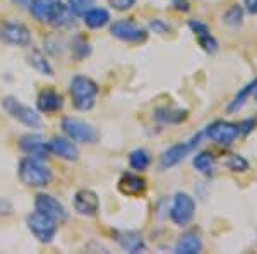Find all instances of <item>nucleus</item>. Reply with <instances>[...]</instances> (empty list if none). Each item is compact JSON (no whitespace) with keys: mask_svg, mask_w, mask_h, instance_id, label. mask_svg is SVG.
Returning a JSON list of instances; mask_svg holds the SVG:
<instances>
[{"mask_svg":"<svg viewBox=\"0 0 257 254\" xmlns=\"http://www.w3.org/2000/svg\"><path fill=\"white\" fill-rule=\"evenodd\" d=\"M255 100H257V91H255Z\"/></svg>","mask_w":257,"mask_h":254,"instance_id":"37","label":"nucleus"},{"mask_svg":"<svg viewBox=\"0 0 257 254\" xmlns=\"http://www.w3.org/2000/svg\"><path fill=\"white\" fill-rule=\"evenodd\" d=\"M189 26H190V30L194 31V35H196V36L204 35V33H209V28L206 26L204 23H201V21H190Z\"/></svg>","mask_w":257,"mask_h":254,"instance_id":"32","label":"nucleus"},{"mask_svg":"<svg viewBox=\"0 0 257 254\" xmlns=\"http://www.w3.org/2000/svg\"><path fill=\"white\" fill-rule=\"evenodd\" d=\"M62 0H33L30 4L31 14L38 21H48L55 7L59 6Z\"/></svg>","mask_w":257,"mask_h":254,"instance_id":"18","label":"nucleus"},{"mask_svg":"<svg viewBox=\"0 0 257 254\" xmlns=\"http://www.w3.org/2000/svg\"><path fill=\"white\" fill-rule=\"evenodd\" d=\"M118 244L122 245L123 251L128 252H139L144 249L143 237L136 234V232H123L122 235H118Z\"/></svg>","mask_w":257,"mask_h":254,"instance_id":"21","label":"nucleus"},{"mask_svg":"<svg viewBox=\"0 0 257 254\" xmlns=\"http://www.w3.org/2000/svg\"><path fill=\"white\" fill-rule=\"evenodd\" d=\"M243 4L250 14H257V0H243Z\"/></svg>","mask_w":257,"mask_h":254,"instance_id":"35","label":"nucleus"},{"mask_svg":"<svg viewBox=\"0 0 257 254\" xmlns=\"http://www.w3.org/2000/svg\"><path fill=\"white\" fill-rule=\"evenodd\" d=\"M28 62H30L31 67H35L38 72L45 74V76H53V69L50 67L48 60L45 59V55L40 50H33L30 55H28Z\"/></svg>","mask_w":257,"mask_h":254,"instance_id":"25","label":"nucleus"},{"mask_svg":"<svg viewBox=\"0 0 257 254\" xmlns=\"http://www.w3.org/2000/svg\"><path fill=\"white\" fill-rule=\"evenodd\" d=\"M149 28H151L155 33H160V35H165V33H168L170 31V26L168 24H165L163 21H160V19H155L151 24H149Z\"/></svg>","mask_w":257,"mask_h":254,"instance_id":"33","label":"nucleus"},{"mask_svg":"<svg viewBox=\"0 0 257 254\" xmlns=\"http://www.w3.org/2000/svg\"><path fill=\"white\" fill-rule=\"evenodd\" d=\"M96 4V0H69V9L74 16H84Z\"/></svg>","mask_w":257,"mask_h":254,"instance_id":"27","label":"nucleus"},{"mask_svg":"<svg viewBox=\"0 0 257 254\" xmlns=\"http://www.w3.org/2000/svg\"><path fill=\"white\" fill-rule=\"evenodd\" d=\"M74 210L79 215L93 216L99 210V199L94 191L91 189H81L74 196Z\"/></svg>","mask_w":257,"mask_h":254,"instance_id":"12","label":"nucleus"},{"mask_svg":"<svg viewBox=\"0 0 257 254\" xmlns=\"http://www.w3.org/2000/svg\"><path fill=\"white\" fill-rule=\"evenodd\" d=\"M197 41L202 48L206 50L208 53H214L218 50V41L211 36V33H204V35H199L197 36Z\"/></svg>","mask_w":257,"mask_h":254,"instance_id":"30","label":"nucleus"},{"mask_svg":"<svg viewBox=\"0 0 257 254\" xmlns=\"http://www.w3.org/2000/svg\"><path fill=\"white\" fill-rule=\"evenodd\" d=\"M185 117H187V112L184 110H172V108H160L156 112V119L163 120V122H168V124H177V122H182Z\"/></svg>","mask_w":257,"mask_h":254,"instance_id":"26","label":"nucleus"},{"mask_svg":"<svg viewBox=\"0 0 257 254\" xmlns=\"http://www.w3.org/2000/svg\"><path fill=\"white\" fill-rule=\"evenodd\" d=\"M192 165L197 172L204 174V176H209V174H213V170H214V156L208 151L199 153V155L194 156Z\"/></svg>","mask_w":257,"mask_h":254,"instance_id":"24","label":"nucleus"},{"mask_svg":"<svg viewBox=\"0 0 257 254\" xmlns=\"http://www.w3.org/2000/svg\"><path fill=\"white\" fill-rule=\"evenodd\" d=\"M226 168H230L231 172H245L248 168V161L240 155H230L225 161Z\"/></svg>","mask_w":257,"mask_h":254,"instance_id":"28","label":"nucleus"},{"mask_svg":"<svg viewBox=\"0 0 257 254\" xmlns=\"http://www.w3.org/2000/svg\"><path fill=\"white\" fill-rule=\"evenodd\" d=\"M36 211L50 216L52 220H55L57 223H62L67 220V211L62 206V203H59V199H55L50 194H38L35 201Z\"/></svg>","mask_w":257,"mask_h":254,"instance_id":"11","label":"nucleus"},{"mask_svg":"<svg viewBox=\"0 0 257 254\" xmlns=\"http://www.w3.org/2000/svg\"><path fill=\"white\" fill-rule=\"evenodd\" d=\"M196 213V201L187 193H177L170 208V218L175 225H187Z\"/></svg>","mask_w":257,"mask_h":254,"instance_id":"7","label":"nucleus"},{"mask_svg":"<svg viewBox=\"0 0 257 254\" xmlns=\"http://www.w3.org/2000/svg\"><path fill=\"white\" fill-rule=\"evenodd\" d=\"M12 2H14L16 6H19V7H28L31 4V0H12Z\"/></svg>","mask_w":257,"mask_h":254,"instance_id":"36","label":"nucleus"},{"mask_svg":"<svg viewBox=\"0 0 257 254\" xmlns=\"http://www.w3.org/2000/svg\"><path fill=\"white\" fill-rule=\"evenodd\" d=\"M255 88H257V77H254L250 82H248V84H245L242 90L238 91L237 97H235L233 100H231V103H230V105H228L226 110L230 112V114H235V112H238L240 108H242L243 105H245L247 98L250 97L252 93H254Z\"/></svg>","mask_w":257,"mask_h":254,"instance_id":"20","label":"nucleus"},{"mask_svg":"<svg viewBox=\"0 0 257 254\" xmlns=\"http://www.w3.org/2000/svg\"><path fill=\"white\" fill-rule=\"evenodd\" d=\"M0 40L16 47H28L31 43V35L24 24L7 21L0 24Z\"/></svg>","mask_w":257,"mask_h":254,"instance_id":"9","label":"nucleus"},{"mask_svg":"<svg viewBox=\"0 0 257 254\" xmlns=\"http://www.w3.org/2000/svg\"><path fill=\"white\" fill-rule=\"evenodd\" d=\"M172 2H173V6H175L178 11H184V12H187V11H189L187 0H172Z\"/></svg>","mask_w":257,"mask_h":254,"instance_id":"34","label":"nucleus"},{"mask_svg":"<svg viewBox=\"0 0 257 254\" xmlns=\"http://www.w3.org/2000/svg\"><path fill=\"white\" fill-rule=\"evenodd\" d=\"M240 134H242V132H240V124L226 122V120L213 122L206 129V136H208L211 141H214V143L221 144V146H231Z\"/></svg>","mask_w":257,"mask_h":254,"instance_id":"8","label":"nucleus"},{"mask_svg":"<svg viewBox=\"0 0 257 254\" xmlns=\"http://www.w3.org/2000/svg\"><path fill=\"white\" fill-rule=\"evenodd\" d=\"M62 129L69 136V139H72L74 143H84V144H94L98 143L99 134L91 124L84 122L79 119L65 117L62 120Z\"/></svg>","mask_w":257,"mask_h":254,"instance_id":"3","label":"nucleus"},{"mask_svg":"<svg viewBox=\"0 0 257 254\" xmlns=\"http://www.w3.org/2000/svg\"><path fill=\"white\" fill-rule=\"evenodd\" d=\"M242 19H243V11L240 6H231L225 14V23L230 24V26H240Z\"/></svg>","mask_w":257,"mask_h":254,"instance_id":"29","label":"nucleus"},{"mask_svg":"<svg viewBox=\"0 0 257 254\" xmlns=\"http://www.w3.org/2000/svg\"><path fill=\"white\" fill-rule=\"evenodd\" d=\"M48 149L50 153L69 161L77 160V156H79V149L72 143V139H67V137H60V136L52 137L48 143Z\"/></svg>","mask_w":257,"mask_h":254,"instance_id":"14","label":"nucleus"},{"mask_svg":"<svg viewBox=\"0 0 257 254\" xmlns=\"http://www.w3.org/2000/svg\"><path fill=\"white\" fill-rule=\"evenodd\" d=\"M64 102L59 93L52 90H45L38 95V108L45 114H52V112H59Z\"/></svg>","mask_w":257,"mask_h":254,"instance_id":"16","label":"nucleus"},{"mask_svg":"<svg viewBox=\"0 0 257 254\" xmlns=\"http://www.w3.org/2000/svg\"><path fill=\"white\" fill-rule=\"evenodd\" d=\"M128 165H131V168L136 170V172H144V170L151 165V155L143 148L134 149V151L131 153V156H128Z\"/></svg>","mask_w":257,"mask_h":254,"instance_id":"23","label":"nucleus"},{"mask_svg":"<svg viewBox=\"0 0 257 254\" xmlns=\"http://www.w3.org/2000/svg\"><path fill=\"white\" fill-rule=\"evenodd\" d=\"M19 179L28 187H43L52 181V170L40 158L28 156L19 163Z\"/></svg>","mask_w":257,"mask_h":254,"instance_id":"1","label":"nucleus"},{"mask_svg":"<svg viewBox=\"0 0 257 254\" xmlns=\"http://www.w3.org/2000/svg\"><path fill=\"white\" fill-rule=\"evenodd\" d=\"M202 136H204V132H197V134L194 136L190 141H187V143H177V144H173L172 148H168L160 158L161 168L168 170V168H172V166L180 163V161L184 160L189 153H192L194 149L199 146V143L202 141Z\"/></svg>","mask_w":257,"mask_h":254,"instance_id":"5","label":"nucleus"},{"mask_svg":"<svg viewBox=\"0 0 257 254\" xmlns=\"http://www.w3.org/2000/svg\"><path fill=\"white\" fill-rule=\"evenodd\" d=\"M19 146L23 149L24 153H28L30 156H35V158H43L48 156L50 149H48V143H45V139L38 134H26L21 137L19 141Z\"/></svg>","mask_w":257,"mask_h":254,"instance_id":"13","label":"nucleus"},{"mask_svg":"<svg viewBox=\"0 0 257 254\" xmlns=\"http://www.w3.org/2000/svg\"><path fill=\"white\" fill-rule=\"evenodd\" d=\"M70 97L74 107L81 112H88L94 107L98 97V84L86 76H76L70 81Z\"/></svg>","mask_w":257,"mask_h":254,"instance_id":"2","label":"nucleus"},{"mask_svg":"<svg viewBox=\"0 0 257 254\" xmlns=\"http://www.w3.org/2000/svg\"><path fill=\"white\" fill-rule=\"evenodd\" d=\"M48 21L55 28H65V26H70V24L74 23L72 12H70V9L67 6H62V2L55 7V11L52 12V16H50Z\"/></svg>","mask_w":257,"mask_h":254,"instance_id":"22","label":"nucleus"},{"mask_svg":"<svg viewBox=\"0 0 257 254\" xmlns=\"http://www.w3.org/2000/svg\"><path fill=\"white\" fill-rule=\"evenodd\" d=\"M115 11H127L136 4V0H108Z\"/></svg>","mask_w":257,"mask_h":254,"instance_id":"31","label":"nucleus"},{"mask_svg":"<svg viewBox=\"0 0 257 254\" xmlns=\"http://www.w3.org/2000/svg\"><path fill=\"white\" fill-rule=\"evenodd\" d=\"M2 107L4 110L9 115H12L16 120H19L21 124H24L30 129H38L41 127V117L38 115V112H35L31 107H26L14 97H6L2 100Z\"/></svg>","mask_w":257,"mask_h":254,"instance_id":"4","label":"nucleus"},{"mask_svg":"<svg viewBox=\"0 0 257 254\" xmlns=\"http://www.w3.org/2000/svg\"><path fill=\"white\" fill-rule=\"evenodd\" d=\"M118 189L125 196H139L146 191V181L136 174H123L118 181Z\"/></svg>","mask_w":257,"mask_h":254,"instance_id":"15","label":"nucleus"},{"mask_svg":"<svg viewBox=\"0 0 257 254\" xmlns=\"http://www.w3.org/2000/svg\"><path fill=\"white\" fill-rule=\"evenodd\" d=\"M28 228L33 232V235L43 244H50L53 239H55L57 234V222L52 220L50 216L40 213V211H35L28 216Z\"/></svg>","mask_w":257,"mask_h":254,"instance_id":"6","label":"nucleus"},{"mask_svg":"<svg viewBox=\"0 0 257 254\" xmlns=\"http://www.w3.org/2000/svg\"><path fill=\"white\" fill-rule=\"evenodd\" d=\"M110 31L115 38L127 41V43H143L148 38V31L131 21H117L111 24Z\"/></svg>","mask_w":257,"mask_h":254,"instance_id":"10","label":"nucleus"},{"mask_svg":"<svg viewBox=\"0 0 257 254\" xmlns=\"http://www.w3.org/2000/svg\"><path fill=\"white\" fill-rule=\"evenodd\" d=\"M202 251V242L199 239L197 234L194 232H187L178 239V242L175 245V252L177 254H197Z\"/></svg>","mask_w":257,"mask_h":254,"instance_id":"17","label":"nucleus"},{"mask_svg":"<svg viewBox=\"0 0 257 254\" xmlns=\"http://www.w3.org/2000/svg\"><path fill=\"white\" fill-rule=\"evenodd\" d=\"M82 18H84L86 26L91 28V30H98V28H103L108 24L110 14H108V11H105V9H96V7H93V9L86 12Z\"/></svg>","mask_w":257,"mask_h":254,"instance_id":"19","label":"nucleus"}]
</instances>
